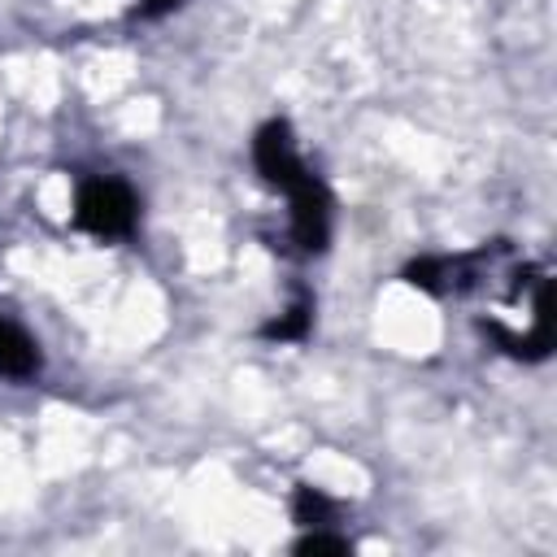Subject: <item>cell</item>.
I'll return each mask as SVG.
<instances>
[{
  "label": "cell",
  "mask_w": 557,
  "mask_h": 557,
  "mask_svg": "<svg viewBox=\"0 0 557 557\" xmlns=\"http://www.w3.org/2000/svg\"><path fill=\"white\" fill-rule=\"evenodd\" d=\"M352 544L348 540H339V535H322V531H313V535H305L300 544H296V553H348Z\"/></svg>",
  "instance_id": "obj_7"
},
{
  "label": "cell",
  "mask_w": 557,
  "mask_h": 557,
  "mask_svg": "<svg viewBox=\"0 0 557 557\" xmlns=\"http://www.w3.org/2000/svg\"><path fill=\"white\" fill-rule=\"evenodd\" d=\"M292 518L300 527H318L331 518V500L318 492V487H296V500H292Z\"/></svg>",
  "instance_id": "obj_6"
},
{
  "label": "cell",
  "mask_w": 557,
  "mask_h": 557,
  "mask_svg": "<svg viewBox=\"0 0 557 557\" xmlns=\"http://www.w3.org/2000/svg\"><path fill=\"white\" fill-rule=\"evenodd\" d=\"M39 370V348L9 322H0V374L4 379H26Z\"/></svg>",
  "instance_id": "obj_4"
},
{
  "label": "cell",
  "mask_w": 557,
  "mask_h": 557,
  "mask_svg": "<svg viewBox=\"0 0 557 557\" xmlns=\"http://www.w3.org/2000/svg\"><path fill=\"white\" fill-rule=\"evenodd\" d=\"M74 218L91 235H126L135 226V196L117 178H91L78 187Z\"/></svg>",
  "instance_id": "obj_1"
},
{
  "label": "cell",
  "mask_w": 557,
  "mask_h": 557,
  "mask_svg": "<svg viewBox=\"0 0 557 557\" xmlns=\"http://www.w3.org/2000/svg\"><path fill=\"white\" fill-rule=\"evenodd\" d=\"M252 161H257V170L265 174V183L283 187V191L309 174V170L300 165V157H296V144H292V126H287V122H265V126L257 131V139H252Z\"/></svg>",
  "instance_id": "obj_3"
},
{
  "label": "cell",
  "mask_w": 557,
  "mask_h": 557,
  "mask_svg": "<svg viewBox=\"0 0 557 557\" xmlns=\"http://www.w3.org/2000/svg\"><path fill=\"white\" fill-rule=\"evenodd\" d=\"M174 4H178V0H144L148 13H165V9H174Z\"/></svg>",
  "instance_id": "obj_8"
},
{
  "label": "cell",
  "mask_w": 557,
  "mask_h": 557,
  "mask_svg": "<svg viewBox=\"0 0 557 557\" xmlns=\"http://www.w3.org/2000/svg\"><path fill=\"white\" fill-rule=\"evenodd\" d=\"M309 318H313V305H309V300H296V305L287 309V318L265 322V335H270V339H305Z\"/></svg>",
  "instance_id": "obj_5"
},
{
  "label": "cell",
  "mask_w": 557,
  "mask_h": 557,
  "mask_svg": "<svg viewBox=\"0 0 557 557\" xmlns=\"http://www.w3.org/2000/svg\"><path fill=\"white\" fill-rule=\"evenodd\" d=\"M287 196H292V235H296V244L305 252H322L326 235H331V196H326V187L313 174H305L300 183L287 187Z\"/></svg>",
  "instance_id": "obj_2"
}]
</instances>
